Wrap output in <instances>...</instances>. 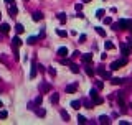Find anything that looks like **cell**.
<instances>
[{"mask_svg":"<svg viewBox=\"0 0 132 125\" xmlns=\"http://www.w3.org/2000/svg\"><path fill=\"white\" fill-rule=\"evenodd\" d=\"M98 91H99L98 87H96V89H91V91H89V97H91V99H93V102H94V105H101V104L104 102V99H102V97H101L99 94H98Z\"/></svg>","mask_w":132,"mask_h":125,"instance_id":"obj_1","label":"cell"},{"mask_svg":"<svg viewBox=\"0 0 132 125\" xmlns=\"http://www.w3.org/2000/svg\"><path fill=\"white\" fill-rule=\"evenodd\" d=\"M127 64V58L124 56L122 59H119V61H114L112 64H111V71H117V69H121L122 66H126Z\"/></svg>","mask_w":132,"mask_h":125,"instance_id":"obj_2","label":"cell"},{"mask_svg":"<svg viewBox=\"0 0 132 125\" xmlns=\"http://www.w3.org/2000/svg\"><path fill=\"white\" fill-rule=\"evenodd\" d=\"M96 72H98L102 79H111L112 77V76H111V71H106L102 66H98V68H96Z\"/></svg>","mask_w":132,"mask_h":125,"instance_id":"obj_3","label":"cell"},{"mask_svg":"<svg viewBox=\"0 0 132 125\" xmlns=\"http://www.w3.org/2000/svg\"><path fill=\"white\" fill-rule=\"evenodd\" d=\"M119 28L121 30H129L132 33V20H119Z\"/></svg>","mask_w":132,"mask_h":125,"instance_id":"obj_4","label":"cell"},{"mask_svg":"<svg viewBox=\"0 0 132 125\" xmlns=\"http://www.w3.org/2000/svg\"><path fill=\"white\" fill-rule=\"evenodd\" d=\"M109 81H111V84H114V86H124V84H127V79H122V77H111Z\"/></svg>","mask_w":132,"mask_h":125,"instance_id":"obj_5","label":"cell"},{"mask_svg":"<svg viewBox=\"0 0 132 125\" xmlns=\"http://www.w3.org/2000/svg\"><path fill=\"white\" fill-rule=\"evenodd\" d=\"M130 51H132V50H130L129 46H127L126 43H121V53H122V56H126V58H127V56L130 54Z\"/></svg>","mask_w":132,"mask_h":125,"instance_id":"obj_6","label":"cell"},{"mask_svg":"<svg viewBox=\"0 0 132 125\" xmlns=\"http://www.w3.org/2000/svg\"><path fill=\"white\" fill-rule=\"evenodd\" d=\"M36 72H38V64H36V61H33V63H32V72H30V79H35V77H36Z\"/></svg>","mask_w":132,"mask_h":125,"instance_id":"obj_7","label":"cell"},{"mask_svg":"<svg viewBox=\"0 0 132 125\" xmlns=\"http://www.w3.org/2000/svg\"><path fill=\"white\" fill-rule=\"evenodd\" d=\"M40 91H41V94H46V92L51 91V86L48 84V82H41V84H40Z\"/></svg>","mask_w":132,"mask_h":125,"instance_id":"obj_8","label":"cell"},{"mask_svg":"<svg viewBox=\"0 0 132 125\" xmlns=\"http://www.w3.org/2000/svg\"><path fill=\"white\" fill-rule=\"evenodd\" d=\"M84 71H86V74H88V76H91V77L96 74V69L93 68L91 64H86V66H84Z\"/></svg>","mask_w":132,"mask_h":125,"instance_id":"obj_9","label":"cell"},{"mask_svg":"<svg viewBox=\"0 0 132 125\" xmlns=\"http://www.w3.org/2000/svg\"><path fill=\"white\" fill-rule=\"evenodd\" d=\"M17 13H18V8H17V5H15V3L8 5V15H10V17H15Z\"/></svg>","mask_w":132,"mask_h":125,"instance_id":"obj_10","label":"cell"},{"mask_svg":"<svg viewBox=\"0 0 132 125\" xmlns=\"http://www.w3.org/2000/svg\"><path fill=\"white\" fill-rule=\"evenodd\" d=\"M76 91H78V84H76V82H74V84H68V86H66V92H68V94H74Z\"/></svg>","mask_w":132,"mask_h":125,"instance_id":"obj_11","label":"cell"},{"mask_svg":"<svg viewBox=\"0 0 132 125\" xmlns=\"http://www.w3.org/2000/svg\"><path fill=\"white\" fill-rule=\"evenodd\" d=\"M58 56L66 58V56H68V48H66V46H61L60 50H58Z\"/></svg>","mask_w":132,"mask_h":125,"instance_id":"obj_12","label":"cell"},{"mask_svg":"<svg viewBox=\"0 0 132 125\" xmlns=\"http://www.w3.org/2000/svg\"><path fill=\"white\" fill-rule=\"evenodd\" d=\"M83 63H86V64H89V63L93 61V54L91 53H86V54H83Z\"/></svg>","mask_w":132,"mask_h":125,"instance_id":"obj_13","label":"cell"},{"mask_svg":"<svg viewBox=\"0 0 132 125\" xmlns=\"http://www.w3.org/2000/svg\"><path fill=\"white\" fill-rule=\"evenodd\" d=\"M99 123L107 125V123H111V119H109L107 115H101V117H99Z\"/></svg>","mask_w":132,"mask_h":125,"instance_id":"obj_14","label":"cell"},{"mask_svg":"<svg viewBox=\"0 0 132 125\" xmlns=\"http://www.w3.org/2000/svg\"><path fill=\"white\" fill-rule=\"evenodd\" d=\"M32 18H33V22H40V20H43V13H41V12H35Z\"/></svg>","mask_w":132,"mask_h":125,"instance_id":"obj_15","label":"cell"},{"mask_svg":"<svg viewBox=\"0 0 132 125\" xmlns=\"http://www.w3.org/2000/svg\"><path fill=\"white\" fill-rule=\"evenodd\" d=\"M0 31H2L3 35H7L10 31V25H7V23H2V25H0Z\"/></svg>","mask_w":132,"mask_h":125,"instance_id":"obj_16","label":"cell"},{"mask_svg":"<svg viewBox=\"0 0 132 125\" xmlns=\"http://www.w3.org/2000/svg\"><path fill=\"white\" fill-rule=\"evenodd\" d=\"M20 44H22V40H20L18 36H13V40H12V46H15V48H18Z\"/></svg>","mask_w":132,"mask_h":125,"instance_id":"obj_17","label":"cell"},{"mask_svg":"<svg viewBox=\"0 0 132 125\" xmlns=\"http://www.w3.org/2000/svg\"><path fill=\"white\" fill-rule=\"evenodd\" d=\"M50 100H51V104H58V100H60V96H58L56 92H53V94H51V97H50Z\"/></svg>","mask_w":132,"mask_h":125,"instance_id":"obj_18","label":"cell"},{"mask_svg":"<svg viewBox=\"0 0 132 125\" xmlns=\"http://www.w3.org/2000/svg\"><path fill=\"white\" fill-rule=\"evenodd\" d=\"M81 104H83L81 100H73V102H71V107L78 110V109H81Z\"/></svg>","mask_w":132,"mask_h":125,"instance_id":"obj_19","label":"cell"},{"mask_svg":"<svg viewBox=\"0 0 132 125\" xmlns=\"http://www.w3.org/2000/svg\"><path fill=\"white\" fill-rule=\"evenodd\" d=\"M61 117H63V120H64V122H69V114L68 112H66V110H61Z\"/></svg>","mask_w":132,"mask_h":125,"instance_id":"obj_20","label":"cell"},{"mask_svg":"<svg viewBox=\"0 0 132 125\" xmlns=\"http://www.w3.org/2000/svg\"><path fill=\"white\" fill-rule=\"evenodd\" d=\"M96 31H98V35H99V36L106 38V31H104V28H101V26H96Z\"/></svg>","mask_w":132,"mask_h":125,"instance_id":"obj_21","label":"cell"},{"mask_svg":"<svg viewBox=\"0 0 132 125\" xmlns=\"http://www.w3.org/2000/svg\"><path fill=\"white\" fill-rule=\"evenodd\" d=\"M83 104H84V107L86 109H93V105H94V102H91V100H83Z\"/></svg>","mask_w":132,"mask_h":125,"instance_id":"obj_22","label":"cell"},{"mask_svg":"<svg viewBox=\"0 0 132 125\" xmlns=\"http://www.w3.org/2000/svg\"><path fill=\"white\" fill-rule=\"evenodd\" d=\"M15 30H17V33H23V31H25V28H23V25H20V23H17L15 25Z\"/></svg>","mask_w":132,"mask_h":125,"instance_id":"obj_23","label":"cell"},{"mask_svg":"<svg viewBox=\"0 0 132 125\" xmlns=\"http://www.w3.org/2000/svg\"><path fill=\"white\" fill-rule=\"evenodd\" d=\"M58 20L61 23H66V13H58Z\"/></svg>","mask_w":132,"mask_h":125,"instance_id":"obj_24","label":"cell"},{"mask_svg":"<svg viewBox=\"0 0 132 125\" xmlns=\"http://www.w3.org/2000/svg\"><path fill=\"white\" fill-rule=\"evenodd\" d=\"M69 68H71V71L74 72V74H78V72H79V66H78V64H71Z\"/></svg>","mask_w":132,"mask_h":125,"instance_id":"obj_25","label":"cell"},{"mask_svg":"<svg viewBox=\"0 0 132 125\" xmlns=\"http://www.w3.org/2000/svg\"><path fill=\"white\" fill-rule=\"evenodd\" d=\"M56 33H58V36H61V38H66V36H68V33H66L64 30H58Z\"/></svg>","mask_w":132,"mask_h":125,"instance_id":"obj_26","label":"cell"},{"mask_svg":"<svg viewBox=\"0 0 132 125\" xmlns=\"http://www.w3.org/2000/svg\"><path fill=\"white\" fill-rule=\"evenodd\" d=\"M36 115L38 117H45V115H46V112H45L43 109H36Z\"/></svg>","mask_w":132,"mask_h":125,"instance_id":"obj_27","label":"cell"},{"mask_svg":"<svg viewBox=\"0 0 132 125\" xmlns=\"http://www.w3.org/2000/svg\"><path fill=\"white\" fill-rule=\"evenodd\" d=\"M86 122H88V120H86V117H83V115H78V123H86Z\"/></svg>","mask_w":132,"mask_h":125,"instance_id":"obj_28","label":"cell"},{"mask_svg":"<svg viewBox=\"0 0 132 125\" xmlns=\"http://www.w3.org/2000/svg\"><path fill=\"white\" fill-rule=\"evenodd\" d=\"M13 59H15V61H18V59H20L18 51H17V48H15V46H13Z\"/></svg>","mask_w":132,"mask_h":125,"instance_id":"obj_29","label":"cell"},{"mask_svg":"<svg viewBox=\"0 0 132 125\" xmlns=\"http://www.w3.org/2000/svg\"><path fill=\"white\" fill-rule=\"evenodd\" d=\"M104 46H106V50H114V44L111 43V41H106V43H104Z\"/></svg>","mask_w":132,"mask_h":125,"instance_id":"obj_30","label":"cell"},{"mask_svg":"<svg viewBox=\"0 0 132 125\" xmlns=\"http://www.w3.org/2000/svg\"><path fill=\"white\" fill-rule=\"evenodd\" d=\"M96 18H104V10H98L96 12Z\"/></svg>","mask_w":132,"mask_h":125,"instance_id":"obj_31","label":"cell"},{"mask_svg":"<svg viewBox=\"0 0 132 125\" xmlns=\"http://www.w3.org/2000/svg\"><path fill=\"white\" fill-rule=\"evenodd\" d=\"M27 43H28V44H35V43H36V38H35V36H30L28 40H27Z\"/></svg>","mask_w":132,"mask_h":125,"instance_id":"obj_32","label":"cell"},{"mask_svg":"<svg viewBox=\"0 0 132 125\" xmlns=\"http://www.w3.org/2000/svg\"><path fill=\"white\" fill-rule=\"evenodd\" d=\"M41 102H43V97H41V96H38L36 99H35V104H36V105H41Z\"/></svg>","mask_w":132,"mask_h":125,"instance_id":"obj_33","label":"cell"},{"mask_svg":"<svg viewBox=\"0 0 132 125\" xmlns=\"http://www.w3.org/2000/svg\"><path fill=\"white\" fill-rule=\"evenodd\" d=\"M48 72H50V76H53V77L56 76V69H55V68H50V69H48Z\"/></svg>","mask_w":132,"mask_h":125,"instance_id":"obj_34","label":"cell"},{"mask_svg":"<svg viewBox=\"0 0 132 125\" xmlns=\"http://www.w3.org/2000/svg\"><path fill=\"white\" fill-rule=\"evenodd\" d=\"M96 87H98L99 91H101V89L104 87V82H102V81H98V82H96Z\"/></svg>","mask_w":132,"mask_h":125,"instance_id":"obj_35","label":"cell"},{"mask_svg":"<svg viewBox=\"0 0 132 125\" xmlns=\"http://www.w3.org/2000/svg\"><path fill=\"white\" fill-rule=\"evenodd\" d=\"M7 115H8L7 110H0V117H2V119H7Z\"/></svg>","mask_w":132,"mask_h":125,"instance_id":"obj_36","label":"cell"},{"mask_svg":"<svg viewBox=\"0 0 132 125\" xmlns=\"http://www.w3.org/2000/svg\"><path fill=\"white\" fill-rule=\"evenodd\" d=\"M104 23H106V25H111V23H112V20H111V17H106V18H104Z\"/></svg>","mask_w":132,"mask_h":125,"instance_id":"obj_37","label":"cell"},{"mask_svg":"<svg viewBox=\"0 0 132 125\" xmlns=\"http://www.w3.org/2000/svg\"><path fill=\"white\" fill-rule=\"evenodd\" d=\"M61 64H68V66H71L73 63H71V59H63V61H61Z\"/></svg>","mask_w":132,"mask_h":125,"instance_id":"obj_38","label":"cell"},{"mask_svg":"<svg viewBox=\"0 0 132 125\" xmlns=\"http://www.w3.org/2000/svg\"><path fill=\"white\" fill-rule=\"evenodd\" d=\"M74 8L78 10V12H81V10H83V3H76V7H74Z\"/></svg>","mask_w":132,"mask_h":125,"instance_id":"obj_39","label":"cell"},{"mask_svg":"<svg viewBox=\"0 0 132 125\" xmlns=\"http://www.w3.org/2000/svg\"><path fill=\"white\" fill-rule=\"evenodd\" d=\"M112 30H116V31L121 30V28H119V22H117V23H112Z\"/></svg>","mask_w":132,"mask_h":125,"instance_id":"obj_40","label":"cell"},{"mask_svg":"<svg viewBox=\"0 0 132 125\" xmlns=\"http://www.w3.org/2000/svg\"><path fill=\"white\" fill-rule=\"evenodd\" d=\"M126 44H127V46H129V48H130V50H132V38H129V40H127V41H126Z\"/></svg>","mask_w":132,"mask_h":125,"instance_id":"obj_41","label":"cell"},{"mask_svg":"<svg viewBox=\"0 0 132 125\" xmlns=\"http://www.w3.org/2000/svg\"><path fill=\"white\" fill-rule=\"evenodd\" d=\"M86 41V35H81V36H79V43H84Z\"/></svg>","mask_w":132,"mask_h":125,"instance_id":"obj_42","label":"cell"},{"mask_svg":"<svg viewBox=\"0 0 132 125\" xmlns=\"http://www.w3.org/2000/svg\"><path fill=\"white\" fill-rule=\"evenodd\" d=\"M7 5H12V3H15V0H5Z\"/></svg>","mask_w":132,"mask_h":125,"instance_id":"obj_43","label":"cell"},{"mask_svg":"<svg viewBox=\"0 0 132 125\" xmlns=\"http://www.w3.org/2000/svg\"><path fill=\"white\" fill-rule=\"evenodd\" d=\"M79 54H81V53H79V51H74V53H73L71 56H73V58H76V56H79Z\"/></svg>","mask_w":132,"mask_h":125,"instance_id":"obj_44","label":"cell"},{"mask_svg":"<svg viewBox=\"0 0 132 125\" xmlns=\"http://www.w3.org/2000/svg\"><path fill=\"white\" fill-rule=\"evenodd\" d=\"M38 69H40V72H45V66L40 64V66H38Z\"/></svg>","mask_w":132,"mask_h":125,"instance_id":"obj_45","label":"cell"},{"mask_svg":"<svg viewBox=\"0 0 132 125\" xmlns=\"http://www.w3.org/2000/svg\"><path fill=\"white\" fill-rule=\"evenodd\" d=\"M83 2H84V3H88V2H91V0H83Z\"/></svg>","mask_w":132,"mask_h":125,"instance_id":"obj_46","label":"cell"},{"mask_svg":"<svg viewBox=\"0 0 132 125\" xmlns=\"http://www.w3.org/2000/svg\"><path fill=\"white\" fill-rule=\"evenodd\" d=\"M2 107H3V104H2V102H0V109H2Z\"/></svg>","mask_w":132,"mask_h":125,"instance_id":"obj_47","label":"cell"}]
</instances>
